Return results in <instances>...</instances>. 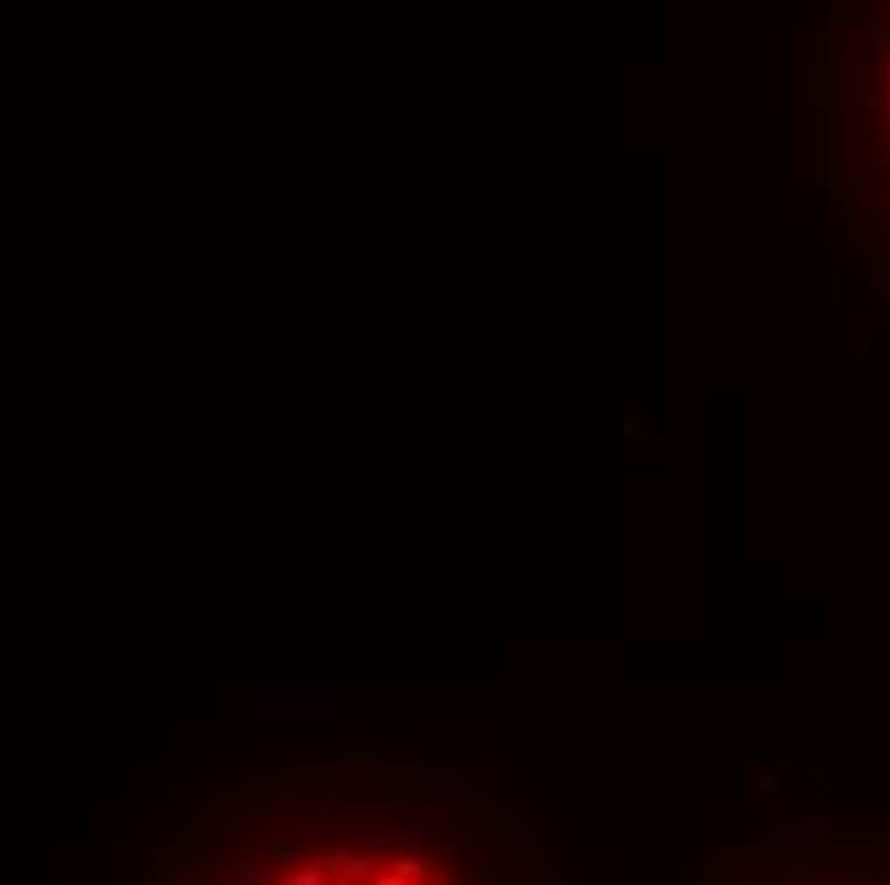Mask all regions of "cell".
Here are the masks:
<instances>
[{
    "label": "cell",
    "instance_id": "cell-9",
    "mask_svg": "<svg viewBox=\"0 0 890 885\" xmlns=\"http://www.w3.org/2000/svg\"><path fill=\"white\" fill-rule=\"evenodd\" d=\"M773 31H752V103L773 98Z\"/></svg>",
    "mask_w": 890,
    "mask_h": 885
},
{
    "label": "cell",
    "instance_id": "cell-5",
    "mask_svg": "<svg viewBox=\"0 0 890 885\" xmlns=\"http://www.w3.org/2000/svg\"><path fill=\"white\" fill-rule=\"evenodd\" d=\"M763 845L778 850V855H819L834 845V829L819 824V819H783L763 834Z\"/></svg>",
    "mask_w": 890,
    "mask_h": 885
},
{
    "label": "cell",
    "instance_id": "cell-11",
    "mask_svg": "<svg viewBox=\"0 0 890 885\" xmlns=\"http://www.w3.org/2000/svg\"><path fill=\"white\" fill-rule=\"evenodd\" d=\"M706 834L711 839H742L747 834V809L742 804H711L706 809Z\"/></svg>",
    "mask_w": 890,
    "mask_h": 885
},
{
    "label": "cell",
    "instance_id": "cell-4",
    "mask_svg": "<svg viewBox=\"0 0 890 885\" xmlns=\"http://www.w3.org/2000/svg\"><path fill=\"white\" fill-rule=\"evenodd\" d=\"M440 860L461 865V870H466V880H476V885L507 880V870H502L497 850L486 845V839H451V834H445V839H440Z\"/></svg>",
    "mask_w": 890,
    "mask_h": 885
},
{
    "label": "cell",
    "instance_id": "cell-12",
    "mask_svg": "<svg viewBox=\"0 0 890 885\" xmlns=\"http://www.w3.org/2000/svg\"><path fill=\"white\" fill-rule=\"evenodd\" d=\"M415 809H420V834H440V829H456V824H466V819H461V804L415 799Z\"/></svg>",
    "mask_w": 890,
    "mask_h": 885
},
{
    "label": "cell",
    "instance_id": "cell-18",
    "mask_svg": "<svg viewBox=\"0 0 890 885\" xmlns=\"http://www.w3.org/2000/svg\"><path fill=\"white\" fill-rule=\"evenodd\" d=\"M824 11H829V0H804V16L809 21H824Z\"/></svg>",
    "mask_w": 890,
    "mask_h": 885
},
{
    "label": "cell",
    "instance_id": "cell-3",
    "mask_svg": "<svg viewBox=\"0 0 890 885\" xmlns=\"http://www.w3.org/2000/svg\"><path fill=\"white\" fill-rule=\"evenodd\" d=\"M425 747L445 752V763H466V758H497L502 742L497 727H425Z\"/></svg>",
    "mask_w": 890,
    "mask_h": 885
},
{
    "label": "cell",
    "instance_id": "cell-10",
    "mask_svg": "<svg viewBox=\"0 0 890 885\" xmlns=\"http://www.w3.org/2000/svg\"><path fill=\"white\" fill-rule=\"evenodd\" d=\"M492 834L502 839V845H538V839H543V829H532V824L522 819V809H512V804H502V809H497Z\"/></svg>",
    "mask_w": 890,
    "mask_h": 885
},
{
    "label": "cell",
    "instance_id": "cell-17",
    "mask_svg": "<svg viewBox=\"0 0 890 885\" xmlns=\"http://www.w3.org/2000/svg\"><path fill=\"white\" fill-rule=\"evenodd\" d=\"M287 778H313V783H333L338 778V763H297Z\"/></svg>",
    "mask_w": 890,
    "mask_h": 885
},
{
    "label": "cell",
    "instance_id": "cell-6",
    "mask_svg": "<svg viewBox=\"0 0 890 885\" xmlns=\"http://www.w3.org/2000/svg\"><path fill=\"white\" fill-rule=\"evenodd\" d=\"M415 799H435V804H466V799H471V783L461 778V763H435V768H420Z\"/></svg>",
    "mask_w": 890,
    "mask_h": 885
},
{
    "label": "cell",
    "instance_id": "cell-16",
    "mask_svg": "<svg viewBox=\"0 0 890 885\" xmlns=\"http://www.w3.org/2000/svg\"><path fill=\"white\" fill-rule=\"evenodd\" d=\"M261 870H256V855H246V860H236V865H226V870H215V880H226V885H241V880H256Z\"/></svg>",
    "mask_w": 890,
    "mask_h": 885
},
{
    "label": "cell",
    "instance_id": "cell-20",
    "mask_svg": "<svg viewBox=\"0 0 890 885\" xmlns=\"http://www.w3.org/2000/svg\"><path fill=\"white\" fill-rule=\"evenodd\" d=\"M870 282H875V287H880V292H885V297H890V267H880V272H875V277H870Z\"/></svg>",
    "mask_w": 890,
    "mask_h": 885
},
{
    "label": "cell",
    "instance_id": "cell-2",
    "mask_svg": "<svg viewBox=\"0 0 890 885\" xmlns=\"http://www.w3.org/2000/svg\"><path fill=\"white\" fill-rule=\"evenodd\" d=\"M261 712H333L338 686L333 681H272V686H251Z\"/></svg>",
    "mask_w": 890,
    "mask_h": 885
},
{
    "label": "cell",
    "instance_id": "cell-8",
    "mask_svg": "<svg viewBox=\"0 0 890 885\" xmlns=\"http://www.w3.org/2000/svg\"><path fill=\"white\" fill-rule=\"evenodd\" d=\"M343 865H348V845H333V850L323 845L313 860H307V865H292L282 880H287V885H328V880L343 875Z\"/></svg>",
    "mask_w": 890,
    "mask_h": 885
},
{
    "label": "cell",
    "instance_id": "cell-14",
    "mask_svg": "<svg viewBox=\"0 0 890 885\" xmlns=\"http://www.w3.org/2000/svg\"><path fill=\"white\" fill-rule=\"evenodd\" d=\"M788 226H793V231H814V226H824V200H819V195H793Z\"/></svg>",
    "mask_w": 890,
    "mask_h": 885
},
{
    "label": "cell",
    "instance_id": "cell-13",
    "mask_svg": "<svg viewBox=\"0 0 890 885\" xmlns=\"http://www.w3.org/2000/svg\"><path fill=\"white\" fill-rule=\"evenodd\" d=\"M389 865H394L399 880H430V875H435L420 845H394V860H389Z\"/></svg>",
    "mask_w": 890,
    "mask_h": 885
},
{
    "label": "cell",
    "instance_id": "cell-7",
    "mask_svg": "<svg viewBox=\"0 0 890 885\" xmlns=\"http://www.w3.org/2000/svg\"><path fill=\"white\" fill-rule=\"evenodd\" d=\"M839 180H844V190H850V195H870L880 185V154H875L870 139L839 154Z\"/></svg>",
    "mask_w": 890,
    "mask_h": 885
},
{
    "label": "cell",
    "instance_id": "cell-15",
    "mask_svg": "<svg viewBox=\"0 0 890 885\" xmlns=\"http://www.w3.org/2000/svg\"><path fill=\"white\" fill-rule=\"evenodd\" d=\"M625 446H630V451H660L665 440H660L655 430L640 425V410H630V415H625Z\"/></svg>",
    "mask_w": 890,
    "mask_h": 885
},
{
    "label": "cell",
    "instance_id": "cell-19",
    "mask_svg": "<svg viewBox=\"0 0 890 885\" xmlns=\"http://www.w3.org/2000/svg\"><path fill=\"white\" fill-rule=\"evenodd\" d=\"M758 793H778V773H758Z\"/></svg>",
    "mask_w": 890,
    "mask_h": 885
},
{
    "label": "cell",
    "instance_id": "cell-1",
    "mask_svg": "<svg viewBox=\"0 0 890 885\" xmlns=\"http://www.w3.org/2000/svg\"><path fill=\"white\" fill-rule=\"evenodd\" d=\"M747 880H783V885H870L885 880L870 860H834V855H793L778 870H747Z\"/></svg>",
    "mask_w": 890,
    "mask_h": 885
}]
</instances>
